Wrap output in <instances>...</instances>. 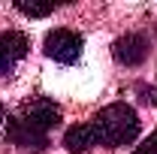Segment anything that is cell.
<instances>
[{
  "instance_id": "cell-1",
  "label": "cell",
  "mask_w": 157,
  "mask_h": 154,
  "mask_svg": "<svg viewBox=\"0 0 157 154\" xmlns=\"http://www.w3.org/2000/svg\"><path fill=\"white\" fill-rule=\"evenodd\" d=\"M60 106L48 97L24 100L12 115H6V139L24 151H45L52 130L60 127Z\"/></svg>"
},
{
  "instance_id": "cell-2",
  "label": "cell",
  "mask_w": 157,
  "mask_h": 154,
  "mask_svg": "<svg viewBox=\"0 0 157 154\" xmlns=\"http://www.w3.org/2000/svg\"><path fill=\"white\" fill-rule=\"evenodd\" d=\"M91 127L97 133V145H103V148H124L139 136V115L127 103H109L94 115Z\"/></svg>"
},
{
  "instance_id": "cell-3",
  "label": "cell",
  "mask_w": 157,
  "mask_h": 154,
  "mask_svg": "<svg viewBox=\"0 0 157 154\" xmlns=\"http://www.w3.org/2000/svg\"><path fill=\"white\" fill-rule=\"evenodd\" d=\"M82 37H78L76 30H67V27H55V30H48L45 33V42H42V48H45V55L52 60H58V64H76L82 58Z\"/></svg>"
},
{
  "instance_id": "cell-4",
  "label": "cell",
  "mask_w": 157,
  "mask_h": 154,
  "mask_svg": "<svg viewBox=\"0 0 157 154\" xmlns=\"http://www.w3.org/2000/svg\"><path fill=\"white\" fill-rule=\"evenodd\" d=\"M148 52H151V39L145 33H124L112 42V58L121 64V67H139L148 60Z\"/></svg>"
},
{
  "instance_id": "cell-5",
  "label": "cell",
  "mask_w": 157,
  "mask_h": 154,
  "mask_svg": "<svg viewBox=\"0 0 157 154\" xmlns=\"http://www.w3.org/2000/svg\"><path fill=\"white\" fill-rule=\"evenodd\" d=\"M27 48H30V39L24 37L21 30H6V33H0V76L12 73L15 64L27 55Z\"/></svg>"
},
{
  "instance_id": "cell-6",
  "label": "cell",
  "mask_w": 157,
  "mask_h": 154,
  "mask_svg": "<svg viewBox=\"0 0 157 154\" xmlns=\"http://www.w3.org/2000/svg\"><path fill=\"white\" fill-rule=\"evenodd\" d=\"M63 145H67V151H73V154L91 151V148L97 145V133H94L91 121H88V124H73V127L63 133Z\"/></svg>"
},
{
  "instance_id": "cell-7",
  "label": "cell",
  "mask_w": 157,
  "mask_h": 154,
  "mask_svg": "<svg viewBox=\"0 0 157 154\" xmlns=\"http://www.w3.org/2000/svg\"><path fill=\"white\" fill-rule=\"evenodd\" d=\"M15 9L21 15H27V18H45V15L55 12V3H24V0H18Z\"/></svg>"
},
{
  "instance_id": "cell-8",
  "label": "cell",
  "mask_w": 157,
  "mask_h": 154,
  "mask_svg": "<svg viewBox=\"0 0 157 154\" xmlns=\"http://www.w3.org/2000/svg\"><path fill=\"white\" fill-rule=\"evenodd\" d=\"M133 154H157V130L148 136L142 145H136V151H133Z\"/></svg>"
},
{
  "instance_id": "cell-9",
  "label": "cell",
  "mask_w": 157,
  "mask_h": 154,
  "mask_svg": "<svg viewBox=\"0 0 157 154\" xmlns=\"http://www.w3.org/2000/svg\"><path fill=\"white\" fill-rule=\"evenodd\" d=\"M6 121V109H3V100H0V124Z\"/></svg>"
}]
</instances>
